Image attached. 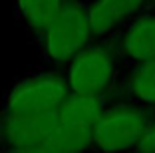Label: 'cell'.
Returning <instances> with one entry per match:
<instances>
[{
	"label": "cell",
	"instance_id": "obj_1",
	"mask_svg": "<svg viewBox=\"0 0 155 153\" xmlns=\"http://www.w3.org/2000/svg\"><path fill=\"white\" fill-rule=\"evenodd\" d=\"M153 121L145 105L127 101L114 108L107 105L104 113L94 123L91 147L100 151H121L135 149L143 131Z\"/></svg>",
	"mask_w": 155,
	"mask_h": 153
},
{
	"label": "cell",
	"instance_id": "obj_9",
	"mask_svg": "<svg viewBox=\"0 0 155 153\" xmlns=\"http://www.w3.org/2000/svg\"><path fill=\"white\" fill-rule=\"evenodd\" d=\"M123 90L131 101L155 108V58L133 62L123 81Z\"/></svg>",
	"mask_w": 155,
	"mask_h": 153
},
{
	"label": "cell",
	"instance_id": "obj_2",
	"mask_svg": "<svg viewBox=\"0 0 155 153\" xmlns=\"http://www.w3.org/2000/svg\"><path fill=\"white\" fill-rule=\"evenodd\" d=\"M91 24L87 8L76 0H66L52 24L42 32L46 56L56 64H68L91 42Z\"/></svg>",
	"mask_w": 155,
	"mask_h": 153
},
{
	"label": "cell",
	"instance_id": "obj_13",
	"mask_svg": "<svg viewBox=\"0 0 155 153\" xmlns=\"http://www.w3.org/2000/svg\"><path fill=\"white\" fill-rule=\"evenodd\" d=\"M4 145V135H2V123H0V149Z\"/></svg>",
	"mask_w": 155,
	"mask_h": 153
},
{
	"label": "cell",
	"instance_id": "obj_6",
	"mask_svg": "<svg viewBox=\"0 0 155 153\" xmlns=\"http://www.w3.org/2000/svg\"><path fill=\"white\" fill-rule=\"evenodd\" d=\"M117 48L131 62L155 58V12H139L123 24Z\"/></svg>",
	"mask_w": 155,
	"mask_h": 153
},
{
	"label": "cell",
	"instance_id": "obj_3",
	"mask_svg": "<svg viewBox=\"0 0 155 153\" xmlns=\"http://www.w3.org/2000/svg\"><path fill=\"white\" fill-rule=\"evenodd\" d=\"M70 95V86L66 78L54 72H42L28 76L14 84L4 98V111L30 113L58 109Z\"/></svg>",
	"mask_w": 155,
	"mask_h": 153
},
{
	"label": "cell",
	"instance_id": "obj_4",
	"mask_svg": "<svg viewBox=\"0 0 155 153\" xmlns=\"http://www.w3.org/2000/svg\"><path fill=\"white\" fill-rule=\"evenodd\" d=\"M115 78V52L105 44H87L68 62L66 81L76 94H104Z\"/></svg>",
	"mask_w": 155,
	"mask_h": 153
},
{
	"label": "cell",
	"instance_id": "obj_12",
	"mask_svg": "<svg viewBox=\"0 0 155 153\" xmlns=\"http://www.w3.org/2000/svg\"><path fill=\"white\" fill-rule=\"evenodd\" d=\"M137 151H155V119L147 125V129L143 131L141 139L135 145Z\"/></svg>",
	"mask_w": 155,
	"mask_h": 153
},
{
	"label": "cell",
	"instance_id": "obj_8",
	"mask_svg": "<svg viewBox=\"0 0 155 153\" xmlns=\"http://www.w3.org/2000/svg\"><path fill=\"white\" fill-rule=\"evenodd\" d=\"M107 109V98L104 94H76L62 101L58 108V119L62 125L74 127H94L100 115Z\"/></svg>",
	"mask_w": 155,
	"mask_h": 153
},
{
	"label": "cell",
	"instance_id": "obj_11",
	"mask_svg": "<svg viewBox=\"0 0 155 153\" xmlns=\"http://www.w3.org/2000/svg\"><path fill=\"white\" fill-rule=\"evenodd\" d=\"M66 0H16L18 12L28 28L42 34L58 16Z\"/></svg>",
	"mask_w": 155,
	"mask_h": 153
},
{
	"label": "cell",
	"instance_id": "obj_5",
	"mask_svg": "<svg viewBox=\"0 0 155 153\" xmlns=\"http://www.w3.org/2000/svg\"><path fill=\"white\" fill-rule=\"evenodd\" d=\"M4 143L12 151L20 153H38L40 145L52 131L58 127V109L48 111H30V113H10L0 115Z\"/></svg>",
	"mask_w": 155,
	"mask_h": 153
},
{
	"label": "cell",
	"instance_id": "obj_7",
	"mask_svg": "<svg viewBox=\"0 0 155 153\" xmlns=\"http://www.w3.org/2000/svg\"><path fill=\"white\" fill-rule=\"evenodd\" d=\"M149 0H94L87 8L94 38H104L147 8Z\"/></svg>",
	"mask_w": 155,
	"mask_h": 153
},
{
	"label": "cell",
	"instance_id": "obj_10",
	"mask_svg": "<svg viewBox=\"0 0 155 153\" xmlns=\"http://www.w3.org/2000/svg\"><path fill=\"white\" fill-rule=\"evenodd\" d=\"M94 127H74L58 123L54 131L44 139L38 153H78L91 149Z\"/></svg>",
	"mask_w": 155,
	"mask_h": 153
}]
</instances>
